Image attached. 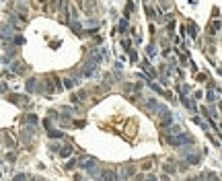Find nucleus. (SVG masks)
I'll list each match as a JSON object with an SVG mask.
<instances>
[{
	"mask_svg": "<svg viewBox=\"0 0 222 181\" xmlns=\"http://www.w3.org/2000/svg\"><path fill=\"white\" fill-rule=\"evenodd\" d=\"M70 152H72V148H70V146H66V148H64V150L60 152V154H62V157H68Z\"/></svg>",
	"mask_w": 222,
	"mask_h": 181,
	"instance_id": "obj_4",
	"label": "nucleus"
},
{
	"mask_svg": "<svg viewBox=\"0 0 222 181\" xmlns=\"http://www.w3.org/2000/svg\"><path fill=\"white\" fill-rule=\"evenodd\" d=\"M187 161L191 163V165H197V161H200V154H189V157H187Z\"/></svg>",
	"mask_w": 222,
	"mask_h": 181,
	"instance_id": "obj_2",
	"label": "nucleus"
},
{
	"mask_svg": "<svg viewBox=\"0 0 222 181\" xmlns=\"http://www.w3.org/2000/svg\"><path fill=\"white\" fill-rule=\"evenodd\" d=\"M148 54H150V56H154V54H156V49H154V45H148Z\"/></svg>",
	"mask_w": 222,
	"mask_h": 181,
	"instance_id": "obj_5",
	"label": "nucleus"
},
{
	"mask_svg": "<svg viewBox=\"0 0 222 181\" xmlns=\"http://www.w3.org/2000/svg\"><path fill=\"white\" fill-rule=\"evenodd\" d=\"M189 35H191V37L197 35V27H195V25H189Z\"/></svg>",
	"mask_w": 222,
	"mask_h": 181,
	"instance_id": "obj_3",
	"label": "nucleus"
},
{
	"mask_svg": "<svg viewBox=\"0 0 222 181\" xmlns=\"http://www.w3.org/2000/svg\"><path fill=\"white\" fill-rule=\"evenodd\" d=\"M156 113H158V118L163 119V123L167 126V123H171V119H173V115H171V111H169L165 105H158L156 107Z\"/></svg>",
	"mask_w": 222,
	"mask_h": 181,
	"instance_id": "obj_1",
	"label": "nucleus"
}]
</instances>
